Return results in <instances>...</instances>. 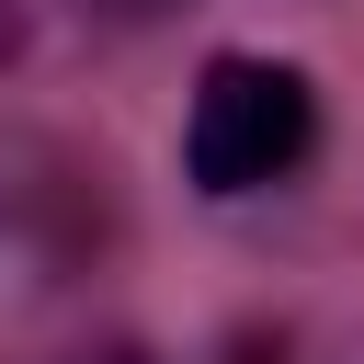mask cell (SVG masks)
I'll use <instances>...</instances> for the list:
<instances>
[{
    "mask_svg": "<svg viewBox=\"0 0 364 364\" xmlns=\"http://www.w3.org/2000/svg\"><path fill=\"white\" fill-rule=\"evenodd\" d=\"M80 364H148V353H136V341H102V353H80Z\"/></svg>",
    "mask_w": 364,
    "mask_h": 364,
    "instance_id": "7a4b0ae2",
    "label": "cell"
},
{
    "mask_svg": "<svg viewBox=\"0 0 364 364\" xmlns=\"http://www.w3.org/2000/svg\"><path fill=\"white\" fill-rule=\"evenodd\" d=\"M318 148V91L296 57H250V46H216L205 80H193V114H182V171L193 193L239 205V193H273L296 182Z\"/></svg>",
    "mask_w": 364,
    "mask_h": 364,
    "instance_id": "6da1fadb",
    "label": "cell"
},
{
    "mask_svg": "<svg viewBox=\"0 0 364 364\" xmlns=\"http://www.w3.org/2000/svg\"><path fill=\"white\" fill-rule=\"evenodd\" d=\"M11 46H23V0H0V57H11Z\"/></svg>",
    "mask_w": 364,
    "mask_h": 364,
    "instance_id": "3957f363",
    "label": "cell"
}]
</instances>
